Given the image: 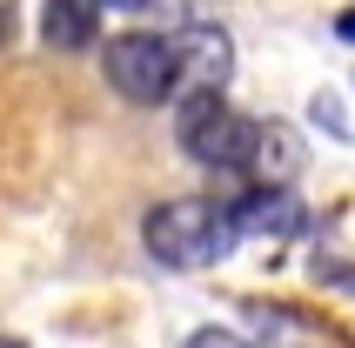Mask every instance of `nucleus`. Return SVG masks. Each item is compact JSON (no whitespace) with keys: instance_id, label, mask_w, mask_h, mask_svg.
I'll return each mask as SVG.
<instances>
[{"instance_id":"1","label":"nucleus","mask_w":355,"mask_h":348,"mask_svg":"<svg viewBox=\"0 0 355 348\" xmlns=\"http://www.w3.org/2000/svg\"><path fill=\"white\" fill-rule=\"evenodd\" d=\"M148 254L161 268H215L235 248V221H228V201H208V194H181V201H161L148 221Z\"/></svg>"},{"instance_id":"2","label":"nucleus","mask_w":355,"mask_h":348,"mask_svg":"<svg viewBox=\"0 0 355 348\" xmlns=\"http://www.w3.org/2000/svg\"><path fill=\"white\" fill-rule=\"evenodd\" d=\"M175 141L201 168H248V155H255V121L235 114L228 94L188 87V101L175 107Z\"/></svg>"},{"instance_id":"3","label":"nucleus","mask_w":355,"mask_h":348,"mask_svg":"<svg viewBox=\"0 0 355 348\" xmlns=\"http://www.w3.org/2000/svg\"><path fill=\"white\" fill-rule=\"evenodd\" d=\"M107 80H114V94H128L135 107L168 101L181 87L168 34H114V40H107Z\"/></svg>"},{"instance_id":"4","label":"nucleus","mask_w":355,"mask_h":348,"mask_svg":"<svg viewBox=\"0 0 355 348\" xmlns=\"http://www.w3.org/2000/svg\"><path fill=\"white\" fill-rule=\"evenodd\" d=\"M168 47H175V74L188 80V87H208V94H221V80H228V67H235V47H228V34H221V27L195 20V27L168 34Z\"/></svg>"},{"instance_id":"5","label":"nucleus","mask_w":355,"mask_h":348,"mask_svg":"<svg viewBox=\"0 0 355 348\" xmlns=\"http://www.w3.org/2000/svg\"><path fill=\"white\" fill-rule=\"evenodd\" d=\"M228 221H235V241L241 234L248 241H288V234H302V201L288 188H255L228 201Z\"/></svg>"},{"instance_id":"6","label":"nucleus","mask_w":355,"mask_h":348,"mask_svg":"<svg viewBox=\"0 0 355 348\" xmlns=\"http://www.w3.org/2000/svg\"><path fill=\"white\" fill-rule=\"evenodd\" d=\"M101 34V7L94 0H40V40L60 47V54H80V47H94Z\"/></svg>"},{"instance_id":"7","label":"nucleus","mask_w":355,"mask_h":348,"mask_svg":"<svg viewBox=\"0 0 355 348\" xmlns=\"http://www.w3.org/2000/svg\"><path fill=\"white\" fill-rule=\"evenodd\" d=\"M302 168V141L282 128V121H255V155L248 174H261V188H288V174Z\"/></svg>"},{"instance_id":"8","label":"nucleus","mask_w":355,"mask_h":348,"mask_svg":"<svg viewBox=\"0 0 355 348\" xmlns=\"http://www.w3.org/2000/svg\"><path fill=\"white\" fill-rule=\"evenodd\" d=\"M188 348H248V342L228 335V329H201V335H188Z\"/></svg>"},{"instance_id":"9","label":"nucleus","mask_w":355,"mask_h":348,"mask_svg":"<svg viewBox=\"0 0 355 348\" xmlns=\"http://www.w3.org/2000/svg\"><path fill=\"white\" fill-rule=\"evenodd\" d=\"M336 34H342V40H355V7H342V14H336Z\"/></svg>"},{"instance_id":"10","label":"nucleus","mask_w":355,"mask_h":348,"mask_svg":"<svg viewBox=\"0 0 355 348\" xmlns=\"http://www.w3.org/2000/svg\"><path fill=\"white\" fill-rule=\"evenodd\" d=\"M94 7H121V14H141L148 0H94Z\"/></svg>"}]
</instances>
